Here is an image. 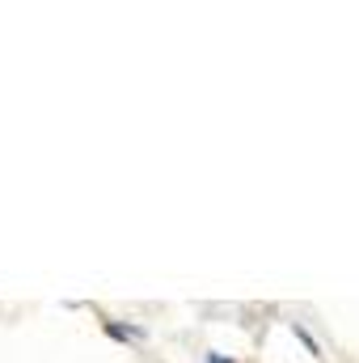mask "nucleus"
Wrapping results in <instances>:
<instances>
[{
    "label": "nucleus",
    "instance_id": "nucleus-1",
    "mask_svg": "<svg viewBox=\"0 0 359 363\" xmlns=\"http://www.w3.org/2000/svg\"><path fill=\"white\" fill-rule=\"evenodd\" d=\"M207 363H224V355H211V359H207Z\"/></svg>",
    "mask_w": 359,
    "mask_h": 363
}]
</instances>
